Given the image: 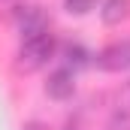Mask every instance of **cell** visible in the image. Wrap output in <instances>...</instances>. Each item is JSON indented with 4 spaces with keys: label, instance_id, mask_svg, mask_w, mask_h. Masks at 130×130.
Segmentation results:
<instances>
[{
    "label": "cell",
    "instance_id": "cell-1",
    "mask_svg": "<svg viewBox=\"0 0 130 130\" xmlns=\"http://www.w3.org/2000/svg\"><path fill=\"white\" fill-rule=\"evenodd\" d=\"M55 52H58V39L52 36V30H48V33H39V36H27V39H21V45H18L15 67L24 70V73L42 70V67L55 58Z\"/></svg>",
    "mask_w": 130,
    "mask_h": 130
},
{
    "label": "cell",
    "instance_id": "cell-2",
    "mask_svg": "<svg viewBox=\"0 0 130 130\" xmlns=\"http://www.w3.org/2000/svg\"><path fill=\"white\" fill-rule=\"evenodd\" d=\"M94 64L106 73H121L130 70V39H115L109 45H103L94 55Z\"/></svg>",
    "mask_w": 130,
    "mask_h": 130
},
{
    "label": "cell",
    "instance_id": "cell-3",
    "mask_svg": "<svg viewBox=\"0 0 130 130\" xmlns=\"http://www.w3.org/2000/svg\"><path fill=\"white\" fill-rule=\"evenodd\" d=\"M45 94L52 100H70L76 94V73L67 70L64 64L58 67V70H52L48 79H45Z\"/></svg>",
    "mask_w": 130,
    "mask_h": 130
},
{
    "label": "cell",
    "instance_id": "cell-4",
    "mask_svg": "<svg viewBox=\"0 0 130 130\" xmlns=\"http://www.w3.org/2000/svg\"><path fill=\"white\" fill-rule=\"evenodd\" d=\"M48 27H52V21H48V15H45L39 6H24V9L18 12V33H21V39L48 33Z\"/></svg>",
    "mask_w": 130,
    "mask_h": 130
},
{
    "label": "cell",
    "instance_id": "cell-5",
    "mask_svg": "<svg viewBox=\"0 0 130 130\" xmlns=\"http://www.w3.org/2000/svg\"><path fill=\"white\" fill-rule=\"evenodd\" d=\"M61 61H64L67 70L79 73V70L94 64V52H88L82 42H67V45H61Z\"/></svg>",
    "mask_w": 130,
    "mask_h": 130
},
{
    "label": "cell",
    "instance_id": "cell-6",
    "mask_svg": "<svg viewBox=\"0 0 130 130\" xmlns=\"http://www.w3.org/2000/svg\"><path fill=\"white\" fill-rule=\"evenodd\" d=\"M100 18H103V24H109V27L127 21L130 18V0H103V3H100Z\"/></svg>",
    "mask_w": 130,
    "mask_h": 130
},
{
    "label": "cell",
    "instance_id": "cell-7",
    "mask_svg": "<svg viewBox=\"0 0 130 130\" xmlns=\"http://www.w3.org/2000/svg\"><path fill=\"white\" fill-rule=\"evenodd\" d=\"M94 6H97V0H64V9L70 12V15H76V18L88 15Z\"/></svg>",
    "mask_w": 130,
    "mask_h": 130
},
{
    "label": "cell",
    "instance_id": "cell-8",
    "mask_svg": "<svg viewBox=\"0 0 130 130\" xmlns=\"http://www.w3.org/2000/svg\"><path fill=\"white\" fill-rule=\"evenodd\" d=\"M115 112L130 115V82H124V85L118 88V94H115Z\"/></svg>",
    "mask_w": 130,
    "mask_h": 130
},
{
    "label": "cell",
    "instance_id": "cell-9",
    "mask_svg": "<svg viewBox=\"0 0 130 130\" xmlns=\"http://www.w3.org/2000/svg\"><path fill=\"white\" fill-rule=\"evenodd\" d=\"M109 130H130V115H121V112H112V121H109Z\"/></svg>",
    "mask_w": 130,
    "mask_h": 130
},
{
    "label": "cell",
    "instance_id": "cell-10",
    "mask_svg": "<svg viewBox=\"0 0 130 130\" xmlns=\"http://www.w3.org/2000/svg\"><path fill=\"white\" fill-rule=\"evenodd\" d=\"M21 130H45V127H42L39 121H27V124H24V127H21Z\"/></svg>",
    "mask_w": 130,
    "mask_h": 130
},
{
    "label": "cell",
    "instance_id": "cell-11",
    "mask_svg": "<svg viewBox=\"0 0 130 130\" xmlns=\"http://www.w3.org/2000/svg\"><path fill=\"white\" fill-rule=\"evenodd\" d=\"M61 130H82V127H79L76 121H67V124H64V127H61Z\"/></svg>",
    "mask_w": 130,
    "mask_h": 130
}]
</instances>
